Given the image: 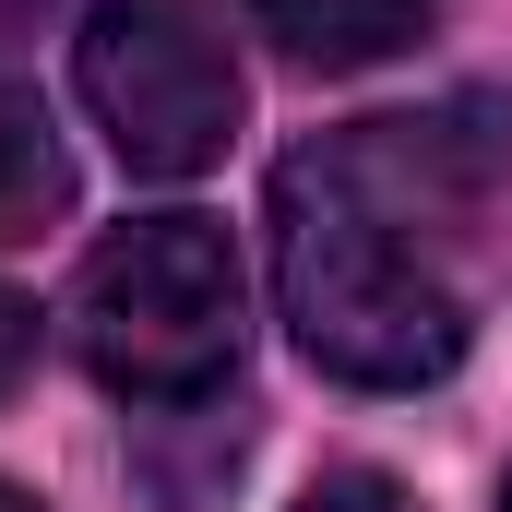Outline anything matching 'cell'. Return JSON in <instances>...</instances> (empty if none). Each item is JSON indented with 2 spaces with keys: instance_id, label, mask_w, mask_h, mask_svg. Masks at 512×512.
Listing matches in <instances>:
<instances>
[{
  "instance_id": "cell-4",
  "label": "cell",
  "mask_w": 512,
  "mask_h": 512,
  "mask_svg": "<svg viewBox=\"0 0 512 512\" xmlns=\"http://www.w3.org/2000/svg\"><path fill=\"white\" fill-rule=\"evenodd\" d=\"M251 24L298 72H370L429 36V0H251Z\"/></svg>"
},
{
  "instance_id": "cell-3",
  "label": "cell",
  "mask_w": 512,
  "mask_h": 512,
  "mask_svg": "<svg viewBox=\"0 0 512 512\" xmlns=\"http://www.w3.org/2000/svg\"><path fill=\"white\" fill-rule=\"evenodd\" d=\"M72 84L131 179H203L239 143V48L203 0H96Z\"/></svg>"
},
{
  "instance_id": "cell-9",
  "label": "cell",
  "mask_w": 512,
  "mask_h": 512,
  "mask_svg": "<svg viewBox=\"0 0 512 512\" xmlns=\"http://www.w3.org/2000/svg\"><path fill=\"white\" fill-rule=\"evenodd\" d=\"M501 512H512V489H501Z\"/></svg>"
},
{
  "instance_id": "cell-2",
  "label": "cell",
  "mask_w": 512,
  "mask_h": 512,
  "mask_svg": "<svg viewBox=\"0 0 512 512\" xmlns=\"http://www.w3.org/2000/svg\"><path fill=\"white\" fill-rule=\"evenodd\" d=\"M239 251L215 215H131L72 274V346L131 405H203L239 370Z\"/></svg>"
},
{
  "instance_id": "cell-6",
  "label": "cell",
  "mask_w": 512,
  "mask_h": 512,
  "mask_svg": "<svg viewBox=\"0 0 512 512\" xmlns=\"http://www.w3.org/2000/svg\"><path fill=\"white\" fill-rule=\"evenodd\" d=\"M298 512H417V489H393L382 465H334V477H310Z\"/></svg>"
},
{
  "instance_id": "cell-1",
  "label": "cell",
  "mask_w": 512,
  "mask_h": 512,
  "mask_svg": "<svg viewBox=\"0 0 512 512\" xmlns=\"http://www.w3.org/2000/svg\"><path fill=\"white\" fill-rule=\"evenodd\" d=\"M489 155L465 120H358L274 167V298L298 358L358 393H417L465 358V227Z\"/></svg>"
},
{
  "instance_id": "cell-7",
  "label": "cell",
  "mask_w": 512,
  "mask_h": 512,
  "mask_svg": "<svg viewBox=\"0 0 512 512\" xmlns=\"http://www.w3.org/2000/svg\"><path fill=\"white\" fill-rule=\"evenodd\" d=\"M24 370H36V298H12V286H0V393L24 382Z\"/></svg>"
},
{
  "instance_id": "cell-8",
  "label": "cell",
  "mask_w": 512,
  "mask_h": 512,
  "mask_svg": "<svg viewBox=\"0 0 512 512\" xmlns=\"http://www.w3.org/2000/svg\"><path fill=\"white\" fill-rule=\"evenodd\" d=\"M0 512H36V489H12V477H0Z\"/></svg>"
},
{
  "instance_id": "cell-5",
  "label": "cell",
  "mask_w": 512,
  "mask_h": 512,
  "mask_svg": "<svg viewBox=\"0 0 512 512\" xmlns=\"http://www.w3.org/2000/svg\"><path fill=\"white\" fill-rule=\"evenodd\" d=\"M72 203V167H60V131H48V108L0 72V239H36L48 215Z\"/></svg>"
}]
</instances>
